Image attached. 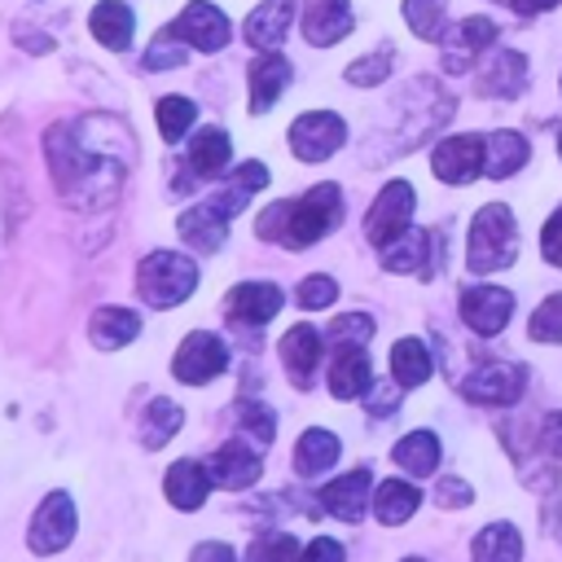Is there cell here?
Wrapping results in <instances>:
<instances>
[{
	"instance_id": "1",
	"label": "cell",
	"mask_w": 562,
	"mask_h": 562,
	"mask_svg": "<svg viewBox=\"0 0 562 562\" xmlns=\"http://www.w3.org/2000/svg\"><path fill=\"white\" fill-rule=\"evenodd\" d=\"M338 220H342V193H338V184L325 180V184H312L303 198L263 206L259 220H255V233L263 241L290 246V250H307L329 228H338Z\"/></svg>"
},
{
	"instance_id": "2",
	"label": "cell",
	"mask_w": 562,
	"mask_h": 562,
	"mask_svg": "<svg viewBox=\"0 0 562 562\" xmlns=\"http://www.w3.org/2000/svg\"><path fill=\"white\" fill-rule=\"evenodd\" d=\"M518 224L509 215L505 202H487L474 220H470V250H465V263L470 272H496L505 263H514L518 255Z\"/></svg>"
},
{
	"instance_id": "3",
	"label": "cell",
	"mask_w": 562,
	"mask_h": 562,
	"mask_svg": "<svg viewBox=\"0 0 562 562\" xmlns=\"http://www.w3.org/2000/svg\"><path fill=\"white\" fill-rule=\"evenodd\" d=\"M193 285H198V263L180 250H154L136 268V294L149 307H176L193 294Z\"/></svg>"
},
{
	"instance_id": "4",
	"label": "cell",
	"mask_w": 562,
	"mask_h": 562,
	"mask_svg": "<svg viewBox=\"0 0 562 562\" xmlns=\"http://www.w3.org/2000/svg\"><path fill=\"white\" fill-rule=\"evenodd\" d=\"M246 189H228V193H215L211 202H198V206H189V211H180L176 215V233L184 237V246H193V250H220L224 246V237H228V224H233V215L246 206Z\"/></svg>"
},
{
	"instance_id": "5",
	"label": "cell",
	"mask_w": 562,
	"mask_h": 562,
	"mask_svg": "<svg viewBox=\"0 0 562 562\" xmlns=\"http://www.w3.org/2000/svg\"><path fill=\"white\" fill-rule=\"evenodd\" d=\"M224 369H228V347H224V338L211 334V329L184 334V342H180L176 356H171V373H176V382H184V386H202V382L220 378Z\"/></svg>"
},
{
	"instance_id": "6",
	"label": "cell",
	"mask_w": 562,
	"mask_h": 562,
	"mask_svg": "<svg viewBox=\"0 0 562 562\" xmlns=\"http://www.w3.org/2000/svg\"><path fill=\"white\" fill-rule=\"evenodd\" d=\"M75 501L70 492H48L40 505H35V518H31V531H26V549L48 558V553H61L70 540H75Z\"/></svg>"
},
{
	"instance_id": "7",
	"label": "cell",
	"mask_w": 562,
	"mask_h": 562,
	"mask_svg": "<svg viewBox=\"0 0 562 562\" xmlns=\"http://www.w3.org/2000/svg\"><path fill=\"white\" fill-rule=\"evenodd\" d=\"M347 140V123L334 110H307L290 123V154L303 162H325Z\"/></svg>"
},
{
	"instance_id": "8",
	"label": "cell",
	"mask_w": 562,
	"mask_h": 562,
	"mask_svg": "<svg viewBox=\"0 0 562 562\" xmlns=\"http://www.w3.org/2000/svg\"><path fill=\"white\" fill-rule=\"evenodd\" d=\"M527 386V369L522 364H509V360H479L465 382H461V395L474 400V404H514Z\"/></svg>"
},
{
	"instance_id": "9",
	"label": "cell",
	"mask_w": 562,
	"mask_h": 562,
	"mask_svg": "<svg viewBox=\"0 0 562 562\" xmlns=\"http://www.w3.org/2000/svg\"><path fill=\"white\" fill-rule=\"evenodd\" d=\"M413 184L408 180H391L378 198H373V206H369V215H364V237L373 241V246H386V241H395L404 228H413L408 220H413Z\"/></svg>"
},
{
	"instance_id": "10",
	"label": "cell",
	"mask_w": 562,
	"mask_h": 562,
	"mask_svg": "<svg viewBox=\"0 0 562 562\" xmlns=\"http://www.w3.org/2000/svg\"><path fill=\"white\" fill-rule=\"evenodd\" d=\"M430 167L443 184H470L487 171V136H448L435 145Z\"/></svg>"
},
{
	"instance_id": "11",
	"label": "cell",
	"mask_w": 562,
	"mask_h": 562,
	"mask_svg": "<svg viewBox=\"0 0 562 562\" xmlns=\"http://www.w3.org/2000/svg\"><path fill=\"white\" fill-rule=\"evenodd\" d=\"M496 44V22L492 18H461L452 31H443V40H439V48H443V70L448 75H461V70H470L474 66V57L483 53V48H492Z\"/></svg>"
},
{
	"instance_id": "12",
	"label": "cell",
	"mask_w": 562,
	"mask_h": 562,
	"mask_svg": "<svg viewBox=\"0 0 562 562\" xmlns=\"http://www.w3.org/2000/svg\"><path fill=\"white\" fill-rule=\"evenodd\" d=\"M171 31H176L189 48H198V53H220V48L228 44V18H224L211 0H189L184 13L171 22Z\"/></svg>"
},
{
	"instance_id": "13",
	"label": "cell",
	"mask_w": 562,
	"mask_h": 562,
	"mask_svg": "<svg viewBox=\"0 0 562 562\" xmlns=\"http://www.w3.org/2000/svg\"><path fill=\"white\" fill-rule=\"evenodd\" d=\"M509 312H514V294L501 290V285H470V290H461V321L474 334H483V338L501 334L509 325Z\"/></svg>"
},
{
	"instance_id": "14",
	"label": "cell",
	"mask_w": 562,
	"mask_h": 562,
	"mask_svg": "<svg viewBox=\"0 0 562 562\" xmlns=\"http://www.w3.org/2000/svg\"><path fill=\"white\" fill-rule=\"evenodd\" d=\"M321 356H325V338L307 321H299V325L285 329V338H281V364H285V373H290L294 386H312Z\"/></svg>"
},
{
	"instance_id": "15",
	"label": "cell",
	"mask_w": 562,
	"mask_h": 562,
	"mask_svg": "<svg viewBox=\"0 0 562 562\" xmlns=\"http://www.w3.org/2000/svg\"><path fill=\"white\" fill-rule=\"evenodd\" d=\"M369 487H373L369 470H347V474H338L334 483L321 487V505H325L334 518H342V522H360L364 509H369V496H373Z\"/></svg>"
},
{
	"instance_id": "16",
	"label": "cell",
	"mask_w": 562,
	"mask_h": 562,
	"mask_svg": "<svg viewBox=\"0 0 562 562\" xmlns=\"http://www.w3.org/2000/svg\"><path fill=\"white\" fill-rule=\"evenodd\" d=\"M351 4L347 0H303V35L316 48L338 44L351 31Z\"/></svg>"
},
{
	"instance_id": "17",
	"label": "cell",
	"mask_w": 562,
	"mask_h": 562,
	"mask_svg": "<svg viewBox=\"0 0 562 562\" xmlns=\"http://www.w3.org/2000/svg\"><path fill=\"white\" fill-rule=\"evenodd\" d=\"M285 294L272 285V281H241L228 290V316L241 321V325H263L281 312Z\"/></svg>"
},
{
	"instance_id": "18",
	"label": "cell",
	"mask_w": 562,
	"mask_h": 562,
	"mask_svg": "<svg viewBox=\"0 0 562 562\" xmlns=\"http://www.w3.org/2000/svg\"><path fill=\"white\" fill-rule=\"evenodd\" d=\"M290 18H294V0H259L250 13H246V44L259 48V53H272L285 31H290Z\"/></svg>"
},
{
	"instance_id": "19",
	"label": "cell",
	"mask_w": 562,
	"mask_h": 562,
	"mask_svg": "<svg viewBox=\"0 0 562 562\" xmlns=\"http://www.w3.org/2000/svg\"><path fill=\"white\" fill-rule=\"evenodd\" d=\"M211 483H215V479H211V465H206V461H198V457L176 461V465L167 470V479H162L167 501H171L176 509H198V505L206 501Z\"/></svg>"
},
{
	"instance_id": "20",
	"label": "cell",
	"mask_w": 562,
	"mask_h": 562,
	"mask_svg": "<svg viewBox=\"0 0 562 562\" xmlns=\"http://www.w3.org/2000/svg\"><path fill=\"white\" fill-rule=\"evenodd\" d=\"M474 88H479L483 97H501V101L518 97V92L527 88V57H522V53L501 48V53H496V57H492V61L479 70Z\"/></svg>"
},
{
	"instance_id": "21",
	"label": "cell",
	"mask_w": 562,
	"mask_h": 562,
	"mask_svg": "<svg viewBox=\"0 0 562 562\" xmlns=\"http://www.w3.org/2000/svg\"><path fill=\"white\" fill-rule=\"evenodd\" d=\"M259 457L241 443V439H228L224 448H215V457H211V479H215V487H228V492H241V487H250L255 479H259Z\"/></svg>"
},
{
	"instance_id": "22",
	"label": "cell",
	"mask_w": 562,
	"mask_h": 562,
	"mask_svg": "<svg viewBox=\"0 0 562 562\" xmlns=\"http://www.w3.org/2000/svg\"><path fill=\"white\" fill-rule=\"evenodd\" d=\"M435 237L426 233V228H404L395 241H386L382 246V268L386 272H422V277H430V255H435V246H430Z\"/></svg>"
},
{
	"instance_id": "23",
	"label": "cell",
	"mask_w": 562,
	"mask_h": 562,
	"mask_svg": "<svg viewBox=\"0 0 562 562\" xmlns=\"http://www.w3.org/2000/svg\"><path fill=\"white\" fill-rule=\"evenodd\" d=\"M369 386H373L369 356L360 347H338L334 364H329V391L338 400H360V395H369Z\"/></svg>"
},
{
	"instance_id": "24",
	"label": "cell",
	"mask_w": 562,
	"mask_h": 562,
	"mask_svg": "<svg viewBox=\"0 0 562 562\" xmlns=\"http://www.w3.org/2000/svg\"><path fill=\"white\" fill-rule=\"evenodd\" d=\"M290 88V61L281 53H263L255 66H250V110L255 114H268L272 101Z\"/></svg>"
},
{
	"instance_id": "25",
	"label": "cell",
	"mask_w": 562,
	"mask_h": 562,
	"mask_svg": "<svg viewBox=\"0 0 562 562\" xmlns=\"http://www.w3.org/2000/svg\"><path fill=\"white\" fill-rule=\"evenodd\" d=\"M140 334V316L127 307H97L88 321V338L97 351H119Z\"/></svg>"
},
{
	"instance_id": "26",
	"label": "cell",
	"mask_w": 562,
	"mask_h": 562,
	"mask_svg": "<svg viewBox=\"0 0 562 562\" xmlns=\"http://www.w3.org/2000/svg\"><path fill=\"white\" fill-rule=\"evenodd\" d=\"M132 26H136V13H132L123 0H101V4L88 13V31H92L105 48H114V53H123V48L132 44Z\"/></svg>"
},
{
	"instance_id": "27",
	"label": "cell",
	"mask_w": 562,
	"mask_h": 562,
	"mask_svg": "<svg viewBox=\"0 0 562 562\" xmlns=\"http://www.w3.org/2000/svg\"><path fill=\"white\" fill-rule=\"evenodd\" d=\"M338 452H342L338 435L312 426V430H303L299 443H294V470H299L303 479H316V474H325V470L338 461Z\"/></svg>"
},
{
	"instance_id": "28",
	"label": "cell",
	"mask_w": 562,
	"mask_h": 562,
	"mask_svg": "<svg viewBox=\"0 0 562 562\" xmlns=\"http://www.w3.org/2000/svg\"><path fill=\"white\" fill-rule=\"evenodd\" d=\"M417 505H422V492H417L413 483H404V479H386V483H378V492H373V518H378L382 527L408 522V518L417 514Z\"/></svg>"
},
{
	"instance_id": "29",
	"label": "cell",
	"mask_w": 562,
	"mask_h": 562,
	"mask_svg": "<svg viewBox=\"0 0 562 562\" xmlns=\"http://www.w3.org/2000/svg\"><path fill=\"white\" fill-rule=\"evenodd\" d=\"M228 154H233L228 132H224V127H202V132L189 140V171L202 176V180H211V176H220V171L228 167Z\"/></svg>"
},
{
	"instance_id": "30",
	"label": "cell",
	"mask_w": 562,
	"mask_h": 562,
	"mask_svg": "<svg viewBox=\"0 0 562 562\" xmlns=\"http://www.w3.org/2000/svg\"><path fill=\"white\" fill-rule=\"evenodd\" d=\"M391 373H395V386H422L430 373H435V360L426 351L422 338H400L395 351H391Z\"/></svg>"
},
{
	"instance_id": "31",
	"label": "cell",
	"mask_w": 562,
	"mask_h": 562,
	"mask_svg": "<svg viewBox=\"0 0 562 562\" xmlns=\"http://www.w3.org/2000/svg\"><path fill=\"white\" fill-rule=\"evenodd\" d=\"M395 465L400 470H408V474H417V479H426V474H435L439 470V439L430 435V430H408L400 443H395Z\"/></svg>"
},
{
	"instance_id": "32",
	"label": "cell",
	"mask_w": 562,
	"mask_h": 562,
	"mask_svg": "<svg viewBox=\"0 0 562 562\" xmlns=\"http://www.w3.org/2000/svg\"><path fill=\"white\" fill-rule=\"evenodd\" d=\"M527 140L518 136V132H492L487 136V180H505V176H514V171H522L527 167Z\"/></svg>"
},
{
	"instance_id": "33",
	"label": "cell",
	"mask_w": 562,
	"mask_h": 562,
	"mask_svg": "<svg viewBox=\"0 0 562 562\" xmlns=\"http://www.w3.org/2000/svg\"><path fill=\"white\" fill-rule=\"evenodd\" d=\"M180 422H184V413H180L176 400H167V395L149 400V408H145V417H140V443H145V448H162V443L180 430Z\"/></svg>"
},
{
	"instance_id": "34",
	"label": "cell",
	"mask_w": 562,
	"mask_h": 562,
	"mask_svg": "<svg viewBox=\"0 0 562 562\" xmlns=\"http://www.w3.org/2000/svg\"><path fill=\"white\" fill-rule=\"evenodd\" d=\"M474 562H518L522 558V540L509 522H492L474 536Z\"/></svg>"
},
{
	"instance_id": "35",
	"label": "cell",
	"mask_w": 562,
	"mask_h": 562,
	"mask_svg": "<svg viewBox=\"0 0 562 562\" xmlns=\"http://www.w3.org/2000/svg\"><path fill=\"white\" fill-rule=\"evenodd\" d=\"M404 22L422 40H443V0H404Z\"/></svg>"
},
{
	"instance_id": "36",
	"label": "cell",
	"mask_w": 562,
	"mask_h": 562,
	"mask_svg": "<svg viewBox=\"0 0 562 562\" xmlns=\"http://www.w3.org/2000/svg\"><path fill=\"white\" fill-rule=\"evenodd\" d=\"M391 61H395V48L382 44V48H373L369 57H356V61L347 66V83H356V88H373V83H382V79L391 75Z\"/></svg>"
},
{
	"instance_id": "37",
	"label": "cell",
	"mask_w": 562,
	"mask_h": 562,
	"mask_svg": "<svg viewBox=\"0 0 562 562\" xmlns=\"http://www.w3.org/2000/svg\"><path fill=\"white\" fill-rule=\"evenodd\" d=\"M193 114H198V105L189 97H162L158 101V132H162V140H180L193 127Z\"/></svg>"
},
{
	"instance_id": "38",
	"label": "cell",
	"mask_w": 562,
	"mask_h": 562,
	"mask_svg": "<svg viewBox=\"0 0 562 562\" xmlns=\"http://www.w3.org/2000/svg\"><path fill=\"white\" fill-rule=\"evenodd\" d=\"M246 562H299V540L290 531H263L246 549Z\"/></svg>"
},
{
	"instance_id": "39",
	"label": "cell",
	"mask_w": 562,
	"mask_h": 562,
	"mask_svg": "<svg viewBox=\"0 0 562 562\" xmlns=\"http://www.w3.org/2000/svg\"><path fill=\"white\" fill-rule=\"evenodd\" d=\"M527 334H531L536 342H562V294H549V299L531 312Z\"/></svg>"
},
{
	"instance_id": "40",
	"label": "cell",
	"mask_w": 562,
	"mask_h": 562,
	"mask_svg": "<svg viewBox=\"0 0 562 562\" xmlns=\"http://www.w3.org/2000/svg\"><path fill=\"white\" fill-rule=\"evenodd\" d=\"M180 61H184V40L167 26L162 35H154V44L145 53V70H176Z\"/></svg>"
},
{
	"instance_id": "41",
	"label": "cell",
	"mask_w": 562,
	"mask_h": 562,
	"mask_svg": "<svg viewBox=\"0 0 562 562\" xmlns=\"http://www.w3.org/2000/svg\"><path fill=\"white\" fill-rule=\"evenodd\" d=\"M369 338H373V321L364 312H347L329 325V342H338V347H364Z\"/></svg>"
},
{
	"instance_id": "42",
	"label": "cell",
	"mask_w": 562,
	"mask_h": 562,
	"mask_svg": "<svg viewBox=\"0 0 562 562\" xmlns=\"http://www.w3.org/2000/svg\"><path fill=\"white\" fill-rule=\"evenodd\" d=\"M334 299H338V281H334V277H325V272H312V277H303V285H299V307H303V312L329 307Z\"/></svg>"
},
{
	"instance_id": "43",
	"label": "cell",
	"mask_w": 562,
	"mask_h": 562,
	"mask_svg": "<svg viewBox=\"0 0 562 562\" xmlns=\"http://www.w3.org/2000/svg\"><path fill=\"white\" fill-rule=\"evenodd\" d=\"M470 501H474V492H470L465 479H439V487H435V505H443V509H465Z\"/></svg>"
},
{
	"instance_id": "44",
	"label": "cell",
	"mask_w": 562,
	"mask_h": 562,
	"mask_svg": "<svg viewBox=\"0 0 562 562\" xmlns=\"http://www.w3.org/2000/svg\"><path fill=\"white\" fill-rule=\"evenodd\" d=\"M540 255L562 268V206L549 215V224H544V233H540Z\"/></svg>"
},
{
	"instance_id": "45",
	"label": "cell",
	"mask_w": 562,
	"mask_h": 562,
	"mask_svg": "<svg viewBox=\"0 0 562 562\" xmlns=\"http://www.w3.org/2000/svg\"><path fill=\"white\" fill-rule=\"evenodd\" d=\"M241 426H250L259 443H268V439L277 435V426H272V408H263V404H246V408H241Z\"/></svg>"
},
{
	"instance_id": "46",
	"label": "cell",
	"mask_w": 562,
	"mask_h": 562,
	"mask_svg": "<svg viewBox=\"0 0 562 562\" xmlns=\"http://www.w3.org/2000/svg\"><path fill=\"white\" fill-rule=\"evenodd\" d=\"M233 184H237V189H246V193H255V189H263V184H268V167H263L259 158H250V162H237V171H233Z\"/></svg>"
},
{
	"instance_id": "47",
	"label": "cell",
	"mask_w": 562,
	"mask_h": 562,
	"mask_svg": "<svg viewBox=\"0 0 562 562\" xmlns=\"http://www.w3.org/2000/svg\"><path fill=\"white\" fill-rule=\"evenodd\" d=\"M347 553H342V544L338 540H329V536H316L303 553H299V562H342Z\"/></svg>"
},
{
	"instance_id": "48",
	"label": "cell",
	"mask_w": 562,
	"mask_h": 562,
	"mask_svg": "<svg viewBox=\"0 0 562 562\" xmlns=\"http://www.w3.org/2000/svg\"><path fill=\"white\" fill-rule=\"evenodd\" d=\"M540 448L549 457H562V413H549L544 426H540Z\"/></svg>"
},
{
	"instance_id": "49",
	"label": "cell",
	"mask_w": 562,
	"mask_h": 562,
	"mask_svg": "<svg viewBox=\"0 0 562 562\" xmlns=\"http://www.w3.org/2000/svg\"><path fill=\"white\" fill-rule=\"evenodd\" d=\"M189 562H237V553H233L224 540H206V544H198V549L189 553Z\"/></svg>"
},
{
	"instance_id": "50",
	"label": "cell",
	"mask_w": 562,
	"mask_h": 562,
	"mask_svg": "<svg viewBox=\"0 0 562 562\" xmlns=\"http://www.w3.org/2000/svg\"><path fill=\"white\" fill-rule=\"evenodd\" d=\"M400 391H404V386H386V391H373V386H369V395H364V400H369V408H373V413H391V408H395V400H400Z\"/></svg>"
},
{
	"instance_id": "51",
	"label": "cell",
	"mask_w": 562,
	"mask_h": 562,
	"mask_svg": "<svg viewBox=\"0 0 562 562\" xmlns=\"http://www.w3.org/2000/svg\"><path fill=\"white\" fill-rule=\"evenodd\" d=\"M505 4H509L514 13H522V18H527V13H544V9H553L558 0H505Z\"/></svg>"
},
{
	"instance_id": "52",
	"label": "cell",
	"mask_w": 562,
	"mask_h": 562,
	"mask_svg": "<svg viewBox=\"0 0 562 562\" xmlns=\"http://www.w3.org/2000/svg\"><path fill=\"white\" fill-rule=\"evenodd\" d=\"M404 562H422V558H404Z\"/></svg>"
},
{
	"instance_id": "53",
	"label": "cell",
	"mask_w": 562,
	"mask_h": 562,
	"mask_svg": "<svg viewBox=\"0 0 562 562\" xmlns=\"http://www.w3.org/2000/svg\"><path fill=\"white\" fill-rule=\"evenodd\" d=\"M558 149H562V136H558Z\"/></svg>"
}]
</instances>
